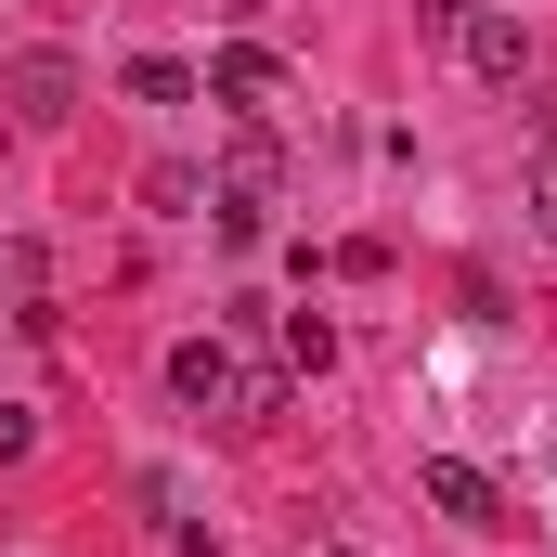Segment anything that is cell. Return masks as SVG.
<instances>
[{
    "label": "cell",
    "instance_id": "obj_4",
    "mask_svg": "<svg viewBox=\"0 0 557 557\" xmlns=\"http://www.w3.org/2000/svg\"><path fill=\"white\" fill-rule=\"evenodd\" d=\"M208 91L260 117V104H273V91H285V65H273V52H260V39H234V52H208Z\"/></svg>",
    "mask_w": 557,
    "mask_h": 557
},
{
    "label": "cell",
    "instance_id": "obj_1",
    "mask_svg": "<svg viewBox=\"0 0 557 557\" xmlns=\"http://www.w3.org/2000/svg\"><path fill=\"white\" fill-rule=\"evenodd\" d=\"M0 104H13L26 131H52V117L78 104V52H13V65H0Z\"/></svg>",
    "mask_w": 557,
    "mask_h": 557
},
{
    "label": "cell",
    "instance_id": "obj_3",
    "mask_svg": "<svg viewBox=\"0 0 557 557\" xmlns=\"http://www.w3.org/2000/svg\"><path fill=\"white\" fill-rule=\"evenodd\" d=\"M416 480H428V506H441V519H454V532H493V519H506V493H493V480H480V467H467V454H428Z\"/></svg>",
    "mask_w": 557,
    "mask_h": 557
},
{
    "label": "cell",
    "instance_id": "obj_5",
    "mask_svg": "<svg viewBox=\"0 0 557 557\" xmlns=\"http://www.w3.org/2000/svg\"><path fill=\"white\" fill-rule=\"evenodd\" d=\"M454 52H467L480 78H532V39H519L506 13H467V26H454Z\"/></svg>",
    "mask_w": 557,
    "mask_h": 557
},
{
    "label": "cell",
    "instance_id": "obj_8",
    "mask_svg": "<svg viewBox=\"0 0 557 557\" xmlns=\"http://www.w3.org/2000/svg\"><path fill=\"white\" fill-rule=\"evenodd\" d=\"M467 13H480V0H416V39H454Z\"/></svg>",
    "mask_w": 557,
    "mask_h": 557
},
{
    "label": "cell",
    "instance_id": "obj_7",
    "mask_svg": "<svg viewBox=\"0 0 557 557\" xmlns=\"http://www.w3.org/2000/svg\"><path fill=\"white\" fill-rule=\"evenodd\" d=\"M285 363H311V376H324V363H337V324H324V311H285Z\"/></svg>",
    "mask_w": 557,
    "mask_h": 557
},
{
    "label": "cell",
    "instance_id": "obj_10",
    "mask_svg": "<svg viewBox=\"0 0 557 557\" xmlns=\"http://www.w3.org/2000/svg\"><path fill=\"white\" fill-rule=\"evenodd\" d=\"M26 441H39V416H26V403H0V454H26Z\"/></svg>",
    "mask_w": 557,
    "mask_h": 557
},
{
    "label": "cell",
    "instance_id": "obj_2",
    "mask_svg": "<svg viewBox=\"0 0 557 557\" xmlns=\"http://www.w3.org/2000/svg\"><path fill=\"white\" fill-rule=\"evenodd\" d=\"M169 389H182L195 416H247V363H234L221 337H182V350H169Z\"/></svg>",
    "mask_w": 557,
    "mask_h": 557
},
{
    "label": "cell",
    "instance_id": "obj_9",
    "mask_svg": "<svg viewBox=\"0 0 557 557\" xmlns=\"http://www.w3.org/2000/svg\"><path fill=\"white\" fill-rule=\"evenodd\" d=\"M532 234H545V247H557V156H545V169H532Z\"/></svg>",
    "mask_w": 557,
    "mask_h": 557
},
{
    "label": "cell",
    "instance_id": "obj_11",
    "mask_svg": "<svg viewBox=\"0 0 557 557\" xmlns=\"http://www.w3.org/2000/svg\"><path fill=\"white\" fill-rule=\"evenodd\" d=\"M337 557H350V545H337Z\"/></svg>",
    "mask_w": 557,
    "mask_h": 557
},
{
    "label": "cell",
    "instance_id": "obj_6",
    "mask_svg": "<svg viewBox=\"0 0 557 557\" xmlns=\"http://www.w3.org/2000/svg\"><path fill=\"white\" fill-rule=\"evenodd\" d=\"M131 104H195V65H169V52H143V65H131Z\"/></svg>",
    "mask_w": 557,
    "mask_h": 557
}]
</instances>
